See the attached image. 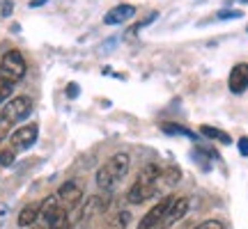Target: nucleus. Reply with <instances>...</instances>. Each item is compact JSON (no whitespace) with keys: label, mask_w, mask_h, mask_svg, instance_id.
Listing matches in <instances>:
<instances>
[{"label":"nucleus","mask_w":248,"mask_h":229,"mask_svg":"<svg viewBox=\"0 0 248 229\" xmlns=\"http://www.w3.org/2000/svg\"><path fill=\"white\" fill-rule=\"evenodd\" d=\"M129 165H131L129 154H115L108 163H104V165L97 170L99 188H104V190H113V188L117 186V181H122L124 174L129 172Z\"/></svg>","instance_id":"obj_1"},{"label":"nucleus","mask_w":248,"mask_h":229,"mask_svg":"<svg viewBox=\"0 0 248 229\" xmlns=\"http://www.w3.org/2000/svg\"><path fill=\"white\" fill-rule=\"evenodd\" d=\"M0 76L9 83H16L26 76V60L18 51H7L0 62Z\"/></svg>","instance_id":"obj_2"},{"label":"nucleus","mask_w":248,"mask_h":229,"mask_svg":"<svg viewBox=\"0 0 248 229\" xmlns=\"http://www.w3.org/2000/svg\"><path fill=\"white\" fill-rule=\"evenodd\" d=\"M172 200H175V197H163V200H159L150 211L145 213V218L140 220L138 229H161V222L166 218V211H168V206Z\"/></svg>","instance_id":"obj_3"},{"label":"nucleus","mask_w":248,"mask_h":229,"mask_svg":"<svg viewBox=\"0 0 248 229\" xmlns=\"http://www.w3.org/2000/svg\"><path fill=\"white\" fill-rule=\"evenodd\" d=\"M30 110H32V101L28 97H16V99H12L9 103H5V108H2L0 114H5L12 124H18L30 114Z\"/></svg>","instance_id":"obj_4"},{"label":"nucleus","mask_w":248,"mask_h":229,"mask_svg":"<svg viewBox=\"0 0 248 229\" xmlns=\"http://www.w3.org/2000/svg\"><path fill=\"white\" fill-rule=\"evenodd\" d=\"M37 124H26V126H18L16 131L9 135L12 140V149H30L32 144L37 142Z\"/></svg>","instance_id":"obj_5"},{"label":"nucleus","mask_w":248,"mask_h":229,"mask_svg":"<svg viewBox=\"0 0 248 229\" xmlns=\"http://www.w3.org/2000/svg\"><path fill=\"white\" fill-rule=\"evenodd\" d=\"M161 188H163L161 179L156 184H138V181H136L126 197H129L131 204H142V202H147V200H152V197H156V195L161 193Z\"/></svg>","instance_id":"obj_6"},{"label":"nucleus","mask_w":248,"mask_h":229,"mask_svg":"<svg viewBox=\"0 0 248 229\" xmlns=\"http://www.w3.org/2000/svg\"><path fill=\"white\" fill-rule=\"evenodd\" d=\"M188 197H175L172 202H170L168 211H166V218H163V222H161V229H170L175 222H179L182 218L186 215V211H188Z\"/></svg>","instance_id":"obj_7"},{"label":"nucleus","mask_w":248,"mask_h":229,"mask_svg":"<svg viewBox=\"0 0 248 229\" xmlns=\"http://www.w3.org/2000/svg\"><path fill=\"white\" fill-rule=\"evenodd\" d=\"M58 200L64 204V209H76L80 204V200H83V188H80L76 181H67V184L60 186Z\"/></svg>","instance_id":"obj_8"},{"label":"nucleus","mask_w":248,"mask_h":229,"mask_svg":"<svg viewBox=\"0 0 248 229\" xmlns=\"http://www.w3.org/2000/svg\"><path fill=\"white\" fill-rule=\"evenodd\" d=\"M228 85H230L232 94H241V92H246L248 89V64L241 62V64H237V67H232Z\"/></svg>","instance_id":"obj_9"},{"label":"nucleus","mask_w":248,"mask_h":229,"mask_svg":"<svg viewBox=\"0 0 248 229\" xmlns=\"http://www.w3.org/2000/svg\"><path fill=\"white\" fill-rule=\"evenodd\" d=\"M106 206H108V200L99 197V195H92V197H88V200L78 206V220H88L94 213L106 211Z\"/></svg>","instance_id":"obj_10"},{"label":"nucleus","mask_w":248,"mask_h":229,"mask_svg":"<svg viewBox=\"0 0 248 229\" xmlns=\"http://www.w3.org/2000/svg\"><path fill=\"white\" fill-rule=\"evenodd\" d=\"M133 14H136V7H133V5H117V7H113L106 16H104V23H106V26H120L124 21H129Z\"/></svg>","instance_id":"obj_11"},{"label":"nucleus","mask_w":248,"mask_h":229,"mask_svg":"<svg viewBox=\"0 0 248 229\" xmlns=\"http://www.w3.org/2000/svg\"><path fill=\"white\" fill-rule=\"evenodd\" d=\"M39 218V204H26L18 213V227H30Z\"/></svg>","instance_id":"obj_12"},{"label":"nucleus","mask_w":248,"mask_h":229,"mask_svg":"<svg viewBox=\"0 0 248 229\" xmlns=\"http://www.w3.org/2000/svg\"><path fill=\"white\" fill-rule=\"evenodd\" d=\"M58 209H60V200H58V195H48L44 202L39 204V218L48 222L51 220V215H53Z\"/></svg>","instance_id":"obj_13"},{"label":"nucleus","mask_w":248,"mask_h":229,"mask_svg":"<svg viewBox=\"0 0 248 229\" xmlns=\"http://www.w3.org/2000/svg\"><path fill=\"white\" fill-rule=\"evenodd\" d=\"M71 227V220H69V211L60 206L58 211L51 215V220H48V229H69Z\"/></svg>","instance_id":"obj_14"},{"label":"nucleus","mask_w":248,"mask_h":229,"mask_svg":"<svg viewBox=\"0 0 248 229\" xmlns=\"http://www.w3.org/2000/svg\"><path fill=\"white\" fill-rule=\"evenodd\" d=\"M200 133H202L204 138H209V140L223 142V144H232V138L225 131H221V129H214V126H202V129H200Z\"/></svg>","instance_id":"obj_15"},{"label":"nucleus","mask_w":248,"mask_h":229,"mask_svg":"<svg viewBox=\"0 0 248 229\" xmlns=\"http://www.w3.org/2000/svg\"><path fill=\"white\" fill-rule=\"evenodd\" d=\"M166 133H172V135H186V138H193L195 140V133L188 131V129H184V126H179V124H163L161 126Z\"/></svg>","instance_id":"obj_16"},{"label":"nucleus","mask_w":248,"mask_h":229,"mask_svg":"<svg viewBox=\"0 0 248 229\" xmlns=\"http://www.w3.org/2000/svg\"><path fill=\"white\" fill-rule=\"evenodd\" d=\"M12 126H14V124L9 122V119L5 117V114H0V142H2V140H5V138L9 135V131H12Z\"/></svg>","instance_id":"obj_17"},{"label":"nucleus","mask_w":248,"mask_h":229,"mask_svg":"<svg viewBox=\"0 0 248 229\" xmlns=\"http://www.w3.org/2000/svg\"><path fill=\"white\" fill-rule=\"evenodd\" d=\"M12 87H14V83H9V80H5L2 76H0V103L12 94Z\"/></svg>","instance_id":"obj_18"},{"label":"nucleus","mask_w":248,"mask_h":229,"mask_svg":"<svg viewBox=\"0 0 248 229\" xmlns=\"http://www.w3.org/2000/svg\"><path fill=\"white\" fill-rule=\"evenodd\" d=\"M239 16H244L239 9H223V12H218V14H216V18H218V21H230V18H239Z\"/></svg>","instance_id":"obj_19"},{"label":"nucleus","mask_w":248,"mask_h":229,"mask_svg":"<svg viewBox=\"0 0 248 229\" xmlns=\"http://www.w3.org/2000/svg\"><path fill=\"white\" fill-rule=\"evenodd\" d=\"M14 149H0V165H5V168H9L12 163H14Z\"/></svg>","instance_id":"obj_20"},{"label":"nucleus","mask_w":248,"mask_h":229,"mask_svg":"<svg viewBox=\"0 0 248 229\" xmlns=\"http://www.w3.org/2000/svg\"><path fill=\"white\" fill-rule=\"evenodd\" d=\"M129 211H122V213H117L115 215V220H113V227H117V229H124L126 225H129Z\"/></svg>","instance_id":"obj_21"},{"label":"nucleus","mask_w":248,"mask_h":229,"mask_svg":"<svg viewBox=\"0 0 248 229\" xmlns=\"http://www.w3.org/2000/svg\"><path fill=\"white\" fill-rule=\"evenodd\" d=\"M195 229H225V225L221 220H204L202 225H198Z\"/></svg>","instance_id":"obj_22"},{"label":"nucleus","mask_w":248,"mask_h":229,"mask_svg":"<svg viewBox=\"0 0 248 229\" xmlns=\"http://www.w3.org/2000/svg\"><path fill=\"white\" fill-rule=\"evenodd\" d=\"M237 147H239V154H241V156H248V138H239Z\"/></svg>","instance_id":"obj_23"},{"label":"nucleus","mask_w":248,"mask_h":229,"mask_svg":"<svg viewBox=\"0 0 248 229\" xmlns=\"http://www.w3.org/2000/svg\"><path fill=\"white\" fill-rule=\"evenodd\" d=\"M67 97L69 99L78 97V85H76V83H69V85H67Z\"/></svg>","instance_id":"obj_24"},{"label":"nucleus","mask_w":248,"mask_h":229,"mask_svg":"<svg viewBox=\"0 0 248 229\" xmlns=\"http://www.w3.org/2000/svg\"><path fill=\"white\" fill-rule=\"evenodd\" d=\"M12 9H14V5H12L9 0H5V2H2V16H9V14H12Z\"/></svg>","instance_id":"obj_25"},{"label":"nucleus","mask_w":248,"mask_h":229,"mask_svg":"<svg viewBox=\"0 0 248 229\" xmlns=\"http://www.w3.org/2000/svg\"><path fill=\"white\" fill-rule=\"evenodd\" d=\"M48 0H30V7H39V5H46Z\"/></svg>","instance_id":"obj_26"},{"label":"nucleus","mask_w":248,"mask_h":229,"mask_svg":"<svg viewBox=\"0 0 248 229\" xmlns=\"http://www.w3.org/2000/svg\"><path fill=\"white\" fill-rule=\"evenodd\" d=\"M241 2H246V5H248V0H241Z\"/></svg>","instance_id":"obj_27"}]
</instances>
